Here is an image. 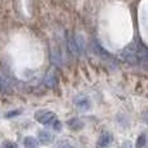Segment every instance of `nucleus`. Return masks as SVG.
<instances>
[{
  "label": "nucleus",
  "mask_w": 148,
  "mask_h": 148,
  "mask_svg": "<svg viewBox=\"0 0 148 148\" xmlns=\"http://www.w3.org/2000/svg\"><path fill=\"white\" fill-rule=\"evenodd\" d=\"M146 146V134H142L136 139V148H143Z\"/></svg>",
  "instance_id": "0eeeda50"
},
{
  "label": "nucleus",
  "mask_w": 148,
  "mask_h": 148,
  "mask_svg": "<svg viewBox=\"0 0 148 148\" xmlns=\"http://www.w3.org/2000/svg\"><path fill=\"white\" fill-rule=\"evenodd\" d=\"M110 134L109 133H103L100 135L99 140H97V148H105L107 146H109L110 143Z\"/></svg>",
  "instance_id": "20e7f679"
},
{
  "label": "nucleus",
  "mask_w": 148,
  "mask_h": 148,
  "mask_svg": "<svg viewBox=\"0 0 148 148\" xmlns=\"http://www.w3.org/2000/svg\"><path fill=\"white\" fill-rule=\"evenodd\" d=\"M1 82H3V79H1V78H0V84H1Z\"/></svg>",
  "instance_id": "9d476101"
},
{
  "label": "nucleus",
  "mask_w": 148,
  "mask_h": 148,
  "mask_svg": "<svg viewBox=\"0 0 148 148\" xmlns=\"http://www.w3.org/2000/svg\"><path fill=\"white\" fill-rule=\"evenodd\" d=\"M140 49H133L131 47H129V48H126L125 49V52H123V55H122V57L125 59V61H127V62H130V64H138L139 61H140V59H142V55L144 53V52H139Z\"/></svg>",
  "instance_id": "f03ea898"
},
{
  "label": "nucleus",
  "mask_w": 148,
  "mask_h": 148,
  "mask_svg": "<svg viewBox=\"0 0 148 148\" xmlns=\"http://www.w3.org/2000/svg\"><path fill=\"white\" fill-rule=\"evenodd\" d=\"M35 118L42 123V125L46 126H51L55 131H60L61 130V123L57 120L56 114L53 112H49V110H39L35 113Z\"/></svg>",
  "instance_id": "f257e3e1"
},
{
  "label": "nucleus",
  "mask_w": 148,
  "mask_h": 148,
  "mask_svg": "<svg viewBox=\"0 0 148 148\" xmlns=\"http://www.w3.org/2000/svg\"><path fill=\"white\" fill-rule=\"evenodd\" d=\"M82 47H83V44H81V38H75V36H74V38L69 39V48L74 55L81 53Z\"/></svg>",
  "instance_id": "7ed1b4c3"
},
{
  "label": "nucleus",
  "mask_w": 148,
  "mask_h": 148,
  "mask_svg": "<svg viewBox=\"0 0 148 148\" xmlns=\"http://www.w3.org/2000/svg\"><path fill=\"white\" fill-rule=\"evenodd\" d=\"M23 146L25 148H39V140L34 136H26L23 139Z\"/></svg>",
  "instance_id": "39448f33"
},
{
  "label": "nucleus",
  "mask_w": 148,
  "mask_h": 148,
  "mask_svg": "<svg viewBox=\"0 0 148 148\" xmlns=\"http://www.w3.org/2000/svg\"><path fill=\"white\" fill-rule=\"evenodd\" d=\"M1 148H18V146L16 143H13V142H4L1 144Z\"/></svg>",
  "instance_id": "1a4fd4ad"
},
{
  "label": "nucleus",
  "mask_w": 148,
  "mask_h": 148,
  "mask_svg": "<svg viewBox=\"0 0 148 148\" xmlns=\"http://www.w3.org/2000/svg\"><path fill=\"white\" fill-rule=\"evenodd\" d=\"M51 134H49V131H40V134H39V139H40L42 143H49L51 142Z\"/></svg>",
  "instance_id": "423d86ee"
},
{
  "label": "nucleus",
  "mask_w": 148,
  "mask_h": 148,
  "mask_svg": "<svg viewBox=\"0 0 148 148\" xmlns=\"http://www.w3.org/2000/svg\"><path fill=\"white\" fill-rule=\"evenodd\" d=\"M59 148H75V147H74V146H73L72 143H70L69 140H62L61 143H60Z\"/></svg>",
  "instance_id": "6e6552de"
}]
</instances>
